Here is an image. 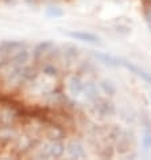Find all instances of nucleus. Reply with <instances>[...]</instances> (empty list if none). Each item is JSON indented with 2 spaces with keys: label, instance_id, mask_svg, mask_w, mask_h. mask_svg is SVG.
<instances>
[{
  "label": "nucleus",
  "instance_id": "nucleus-12",
  "mask_svg": "<svg viewBox=\"0 0 151 160\" xmlns=\"http://www.w3.org/2000/svg\"><path fill=\"white\" fill-rule=\"evenodd\" d=\"M99 86H100L101 90H103L105 94H108V96H113L115 93H116V86H115L109 79H101Z\"/></svg>",
  "mask_w": 151,
  "mask_h": 160
},
{
  "label": "nucleus",
  "instance_id": "nucleus-1",
  "mask_svg": "<svg viewBox=\"0 0 151 160\" xmlns=\"http://www.w3.org/2000/svg\"><path fill=\"white\" fill-rule=\"evenodd\" d=\"M0 58L4 62L15 66H23L29 59L27 44L22 41H3L0 42Z\"/></svg>",
  "mask_w": 151,
  "mask_h": 160
},
{
  "label": "nucleus",
  "instance_id": "nucleus-11",
  "mask_svg": "<svg viewBox=\"0 0 151 160\" xmlns=\"http://www.w3.org/2000/svg\"><path fill=\"white\" fill-rule=\"evenodd\" d=\"M142 145H143L144 152L151 151V125L146 124L143 127V133H142Z\"/></svg>",
  "mask_w": 151,
  "mask_h": 160
},
{
  "label": "nucleus",
  "instance_id": "nucleus-9",
  "mask_svg": "<svg viewBox=\"0 0 151 160\" xmlns=\"http://www.w3.org/2000/svg\"><path fill=\"white\" fill-rule=\"evenodd\" d=\"M84 90V81L77 75H73V77L69 78L68 81V92L72 97H80L82 94Z\"/></svg>",
  "mask_w": 151,
  "mask_h": 160
},
{
  "label": "nucleus",
  "instance_id": "nucleus-15",
  "mask_svg": "<svg viewBox=\"0 0 151 160\" xmlns=\"http://www.w3.org/2000/svg\"><path fill=\"white\" fill-rule=\"evenodd\" d=\"M144 19H146V23H147L148 28L151 31V3H150V6L144 10Z\"/></svg>",
  "mask_w": 151,
  "mask_h": 160
},
{
  "label": "nucleus",
  "instance_id": "nucleus-7",
  "mask_svg": "<svg viewBox=\"0 0 151 160\" xmlns=\"http://www.w3.org/2000/svg\"><path fill=\"white\" fill-rule=\"evenodd\" d=\"M95 112L101 117L111 116V114L115 112V108L109 101L103 100V98H96L95 100Z\"/></svg>",
  "mask_w": 151,
  "mask_h": 160
},
{
  "label": "nucleus",
  "instance_id": "nucleus-5",
  "mask_svg": "<svg viewBox=\"0 0 151 160\" xmlns=\"http://www.w3.org/2000/svg\"><path fill=\"white\" fill-rule=\"evenodd\" d=\"M120 61H122V66H124L127 70H130L131 73H134L136 77H139L140 79H143L146 83L151 85V73L146 72L144 69H142V68H139V66H136L134 63H130V62H127L124 59H120Z\"/></svg>",
  "mask_w": 151,
  "mask_h": 160
},
{
  "label": "nucleus",
  "instance_id": "nucleus-3",
  "mask_svg": "<svg viewBox=\"0 0 151 160\" xmlns=\"http://www.w3.org/2000/svg\"><path fill=\"white\" fill-rule=\"evenodd\" d=\"M65 152V145L58 140H51L39 149L38 158L42 159H58Z\"/></svg>",
  "mask_w": 151,
  "mask_h": 160
},
{
  "label": "nucleus",
  "instance_id": "nucleus-10",
  "mask_svg": "<svg viewBox=\"0 0 151 160\" xmlns=\"http://www.w3.org/2000/svg\"><path fill=\"white\" fill-rule=\"evenodd\" d=\"M82 94H84V97H85L86 100L95 101V100L97 98V94H99L96 83H93V82H91V81L84 82V90H82Z\"/></svg>",
  "mask_w": 151,
  "mask_h": 160
},
{
  "label": "nucleus",
  "instance_id": "nucleus-13",
  "mask_svg": "<svg viewBox=\"0 0 151 160\" xmlns=\"http://www.w3.org/2000/svg\"><path fill=\"white\" fill-rule=\"evenodd\" d=\"M46 16L50 19H57V18H62L64 16V11L60 7H49L46 11Z\"/></svg>",
  "mask_w": 151,
  "mask_h": 160
},
{
  "label": "nucleus",
  "instance_id": "nucleus-2",
  "mask_svg": "<svg viewBox=\"0 0 151 160\" xmlns=\"http://www.w3.org/2000/svg\"><path fill=\"white\" fill-rule=\"evenodd\" d=\"M33 54H34L35 62H43L45 59H51L54 55L58 54V48H57V46L53 42L46 41L37 44Z\"/></svg>",
  "mask_w": 151,
  "mask_h": 160
},
{
  "label": "nucleus",
  "instance_id": "nucleus-4",
  "mask_svg": "<svg viewBox=\"0 0 151 160\" xmlns=\"http://www.w3.org/2000/svg\"><path fill=\"white\" fill-rule=\"evenodd\" d=\"M66 35L69 38L74 39V41L92 43V44H100V38L92 32H88V31H68Z\"/></svg>",
  "mask_w": 151,
  "mask_h": 160
},
{
  "label": "nucleus",
  "instance_id": "nucleus-14",
  "mask_svg": "<svg viewBox=\"0 0 151 160\" xmlns=\"http://www.w3.org/2000/svg\"><path fill=\"white\" fill-rule=\"evenodd\" d=\"M78 48L77 47H74V46H66L65 48V55L66 57H69V58H76L78 54Z\"/></svg>",
  "mask_w": 151,
  "mask_h": 160
},
{
  "label": "nucleus",
  "instance_id": "nucleus-17",
  "mask_svg": "<svg viewBox=\"0 0 151 160\" xmlns=\"http://www.w3.org/2000/svg\"><path fill=\"white\" fill-rule=\"evenodd\" d=\"M150 98H151V93H150Z\"/></svg>",
  "mask_w": 151,
  "mask_h": 160
},
{
  "label": "nucleus",
  "instance_id": "nucleus-16",
  "mask_svg": "<svg viewBox=\"0 0 151 160\" xmlns=\"http://www.w3.org/2000/svg\"><path fill=\"white\" fill-rule=\"evenodd\" d=\"M43 72H45L47 75H55L57 74V69L54 68V66H51V65H46L45 69H43Z\"/></svg>",
  "mask_w": 151,
  "mask_h": 160
},
{
  "label": "nucleus",
  "instance_id": "nucleus-6",
  "mask_svg": "<svg viewBox=\"0 0 151 160\" xmlns=\"http://www.w3.org/2000/svg\"><path fill=\"white\" fill-rule=\"evenodd\" d=\"M92 54H93V57H95L96 59H99L101 63H104L105 66H108V68H119V66H122V61L120 59L116 58V57H113V55L107 54V52L93 51Z\"/></svg>",
  "mask_w": 151,
  "mask_h": 160
},
{
  "label": "nucleus",
  "instance_id": "nucleus-8",
  "mask_svg": "<svg viewBox=\"0 0 151 160\" xmlns=\"http://www.w3.org/2000/svg\"><path fill=\"white\" fill-rule=\"evenodd\" d=\"M66 152L72 159H85L86 158V152L84 145L80 141H70L66 147Z\"/></svg>",
  "mask_w": 151,
  "mask_h": 160
}]
</instances>
